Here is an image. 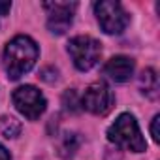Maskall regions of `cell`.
<instances>
[{"mask_svg":"<svg viewBox=\"0 0 160 160\" xmlns=\"http://www.w3.org/2000/svg\"><path fill=\"white\" fill-rule=\"evenodd\" d=\"M68 53L77 70L89 72L102 57V45L92 36H75L68 42Z\"/></svg>","mask_w":160,"mask_h":160,"instance_id":"3957f363","label":"cell"},{"mask_svg":"<svg viewBox=\"0 0 160 160\" xmlns=\"http://www.w3.org/2000/svg\"><path fill=\"white\" fill-rule=\"evenodd\" d=\"M158 122H160V115H154L152 117V122H151V136L152 139L158 143L160 141V134H158Z\"/></svg>","mask_w":160,"mask_h":160,"instance_id":"7c38bea8","label":"cell"},{"mask_svg":"<svg viewBox=\"0 0 160 160\" xmlns=\"http://www.w3.org/2000/svg\"><path fill=\"white\" fill-rule=\"evenodd\" d=\"M10 10H12V4H10V2H0V17L6 15Z\"/></svg>","mask_w":160,"mask_h":160,"instance_id":"4fadbf2b","label":"cell"},{"mask_svg":"<svg viewBox=\"0 0 160 160\" xmlns=\"http://www.w3.org/2000/svg\"><path fill=\"white\" fill-rule=\"evenodd\" d=\"M75 149H77L75 134H64V145H60V154H64V156H72Z\"/></svg>","mask_w":160,"mask_h":160,"instance_id":"8fae6325","label":"cell"},{"mask_svg":"<svg viewBox=\"0 0 160 160\" xmlns=\"http://www.w3.org/2000/svg\"><path fill=\"white\" fill-rule=\"evenodd\" d=\"M0 160H12L10 152H8V149L4 145H0Z\"/></svg>","mask_w":160,"mask_h":160,"instance_id":"5bb4252c","label":"cell"},{"mask_svg":"<svg viewBox=\"0 0 160 160\" xmlns=\"http://www.w3.org/2000/svg\"><path fill=\"white\" fill-rule=\"evenodd\" d=\"M134 68H136L134 58H130L126 55H117L106 62L104 73L115 83H124L134 75Z\"/></svg>","mask_w":160,"mask_h":160,"instance_id":"ba28073f","label":"cell"},{"mask_svg":"<svg viewBox=\"0 0 160 160\" xmlns=\"http://www.w3.org/2000/svg\"><path fill=\"white\" fill-rule=\"evenodd\" d=\"M47 12V28L53 34H64L73 21V13L77 10L75 2H45Z\"/></svg>","mask_w":160,"mask_h":160,"instance_id":"52a82bcc","label":"cell"},{"mask_svg":"<svg viewBox=\"0 0 160 160\" xmlns=\"http://www.w3.org/2000/svg\"><path fill=\"white\" fill-rule=\"evenodd\" d=\"M139 89H141V92L147 98H151V100L158 98L160 85H158V75H156V72L152 68H147V70L141 72V75H139Z\"/></svg>","mask_w":160,"mask_h":160,"instance_id":"9c48e42d","label":"cell"},{"mask_svg":"<svg viewBox=\"0 0 160 160\" xmlns=\"http://www.w3.org/2000/svg\"><path fill=\"white\" fill-rule=\"evenodd\" d=\"M12 100H13L15 109L28 121L40 119L43 115L45 108H47L45 96L34 85H21V87H17L13 91V94H12Z\"/></svg>","mask_w":160,"mask_h":160,"instance_id":"5b68a950","label":"cell"},{"mask_svg":"<svg viewBox=\"0 0 160 160\" xmlns=\"http://www.w3.org/2000/svg\"><path fill=\"white\" fill-rule=\"evenodd\" d=\"M38 57H40L38 43L30 36H23V34L15 36L6 43L4 55H2V66L6 75L10 79L23 77L34 68Z\"/></svg>","mask_w":160,"mask_h":160,"instance_id":"6da1fadb","label":"cell"},{"mask_svg":"<svg viewBox=\"0 0 160 160\" xmlns=\"http://www.w3.org/2000/svg\"><path fill=\"white\" fill-rule=\"evenodd\" d=\"M108 139L117 147L132 152H143L147 149V141L141 136L138 121L130 113H122L117 117V121L108 128Z\"/></svg>","mask_w":160,"mask_h":160,"instance_id":"7a4b0ae2","label":"cell"},{"mask_svg":"<svg viewBox=\"0 0 160 160\" xmlns=\"http://www.w3.org/2000/svg\"><path fill=\"white\" fill-rule=\"evenodd\" d=\"M79 104H81V108L87 109L89 113L104 117V115H108L113 109L115 96H113L111 89L106 83L98 81V83H92V85H89L85 89V92H83L81 100H79Z\"/></svg>","mask_w":160,"mask_h":160,"instance_id":"8992f818","label":"cell"},{"mask_svg":"<svg viewBox=\"0 0 160 160\" xmlns=\"http://www.w3.org/2000/svg\"><path fill=\"white\" fill-rule=\"evenodd\" d=\"M94 13L100 28L106 34H121L130 23V15L122 8V4L115 0H102L94 4Z\"/></svg>","mask_w":160,"mask_h":160,"instance_id":"277c9868","label":"cell"},{"mask_svg":"<svg viewBox=\"0 0 160 160\" xmlns=\"http://www.w3.org/2000/svg\"><path fill=\"white\" fill-rule=\"evenodd\" d=\"M0 134L8 139H13L21 134V122L15 119V117H10V115H4L0 117Z\"/></svg>","mask_w":160,"mask_h":160,"instance_id":"30bf717a","label":"cell"}]
</instances>
